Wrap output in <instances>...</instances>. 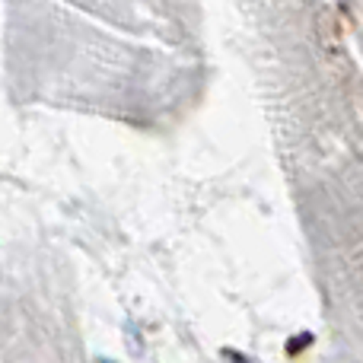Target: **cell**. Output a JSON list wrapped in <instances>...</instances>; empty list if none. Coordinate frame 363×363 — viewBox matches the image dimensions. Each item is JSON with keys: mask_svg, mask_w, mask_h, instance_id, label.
<instances>
[{"mask_svg": "<svg viewBox=\"0 0 363 363\" xmlns=\"http://www.w3.org/2000/svg\"><path fill=\"white\" fill-rule=\"evenodd\" d=\"M226 357H230V363H252V360H245V357H242V354H233V351H230V354H226Z\"/></svg>", "mask_w": 363, "mask_h": 363, "instance_id": "cell-1", "label": "cell"}, {"mask_svg": "<svg viewBox=\"0 0 363 363\" xmlns=\"http://www.w3.org/2000/svg\"><path fill=\"white\" fill-rule=\"evenodd\" d=\"M96 363H115V360H108V357H99V360H96Z\"/></svg>", "mask_w": 363, "mask_h": 363, "instance_id": "cell-2", "label": "cell"}]
</instances>
